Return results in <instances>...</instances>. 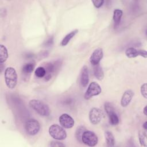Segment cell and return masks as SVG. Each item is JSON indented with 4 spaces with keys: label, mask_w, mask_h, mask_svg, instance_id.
I'll return each mask as SVG.
<instances>
[{
    "label": "cell",
    "mask_w": 147,
    "mask_h": 147,
    "mask_svg": "<svg viewBox=\"0 0 147 147\" xmlns=\"http://www.w3.org/2000/svg\"><path fill=\"white\" fill-rule=\"evenodd\" d=\"M35 75L38 78H42L45 76L46 71L44 67H37L34 71Z\"/></svg>",
    "instance_id": "7402d4cb"
},
{
    "label": "cell",
    "mask_w": 147,
    "mask_h": 147,
    "mask_svg": "<svg viewBox=\"0 0 147 147\" xmlns=\"http://www.w3.org/2000/svg\"><path fill=\"white\" fill-rule=\"evenodd\" d=\"M142 127L143 128L145 129V130H146L147 129V122H145L142 125Z\"/></svg>",
    "instance_id": "83f0119b"
},
{
    "label": "cell",
    "mask_w": 147,
    "mask_h": 147,
    "mask_svg": "<svg viewBox=\"0 0 147 147\" xmlns=\"http://www.w3.org/2000/svg\"><path fill=\"white\" fill-rule=\"evenodd\" d=\"M58 141V140H57ZM57 141H52L49 142V146L51 147H60V146H65V145Z\"/></svg>",
    "instance_id": "cb8c5ba5"
},
{
    "label": "cell",
    "mask_w": 147,
    "mask_h": 147,
    "mask_svg": "<svg viewBox=\"0 0 147 147\" xmlns=\"http://www.w3.org/2000/svg\"><path fill=\"white\" fill-rule=\"evenodd\" d=\"M89 82V75L88 67L86 65H84L81 70L80 72V84L82 87H85L87 86Z\"/></svg>",
    "instance_id": "4fadbf2b"
},
{
    "label": "cell",
    "mask_w": 147,
    "mask_h": 147,
    "mask_svg": "<svg viewBox=\"0 0 147 147\" xmlns=\"http://www.w3.org/2000/svg\"><path fill=\"white\" fill-rule=\"evenodd\" d=\"M78 32V29H75V30L70 32L67 34H66L61 41V44H60L61 45V46L67 45L68 44V42L70 41V40L76 35V34Z\"/></svg>",
    "instance_id": "e0dca14e"
},
{
    "label": "cell",
    "mask_w": 147,
    "mask_h": 147,
    "mask_svg": "<svg viewBox=\"0 0 147 147\" xmlns=\"http://www.w3.org/2000/svg\"><path fill=\"white\" fill-rule=\"evenodd\" d=\"M5 80L7 87L10 89H13L17 85L18 76L16 69L11 67H9L5 71Z\"/></svg>",
    "instance_id": "6da1fadb"
},
{
    "label": "cell",
    "mask_w": 147,
    "mask_h": 147,
    "mask_svg": "<svg viewBox=\"0 0 147 147\" xmlns=\"http://www.w3.org/2000/svg\"><path fill=\"white\" fill-rule=\"evenodd\" d=\"M81 141L87 146H94L98 144V138L94 132L86 130L82 134Z\"/></svg>",
    "instance_id": "277c9868"
},
{
    "label": "cell",
    "mask_w": 147,
    "mask_h": 147,
    "mask_svg": "<svg viewBox=\"0 0 147 147\" xmlns=\"http://www.w3.org/2000/svg\"><path fill=\"white\" fill-rule=\"evenodd\" d=\"M25 128L28 134L30 136H34L40 131V125L38 121L36 119H29L26 122Z\"/></svg>",
    "instance_id": "8992f818"
},
{
    "label": "cell",
    "mask_w": 147,
    "mask_h": 147,
    "mask_svg": "<svg viewBox=\"0 0 147 147\" xmlns=\"http://www.w3.org/2000/svg\"><path fill=\"white\" fill-rule=\"evenodd\" d=\"M53 37H51L47 40V41H45V45L47 46H50L53 44Z\"/></svg>",
    "instance_id": "4316f807"
},
{
    "label": "cell",
    "mask_w": 147,
    "mask_h": 147,
    "mask_svg": "<svg viewBox=\"0 0 147 147\" xmlns=\"http://www.w3.org/2000/svg\"><path fill=\"white\" fill-rule=\"evenodd\" d=\"M57 68V65L56 63H48L46 64L45 66V71H46V74L45 76V80L46 81L49 80L51 77L53 73L55 71L56 68Z\"/></svg>",
    "instance_id": "5bb4252c"
},
{
    "label": "cell",
    "mask_w": 147,
    "mask_h": 147,
    "mask_svg": "<svg viewBox=\"0 0 147 147\" xmlns=\"http://www.w3.org/2000/svg\"><path fill=\"white\" fill-rule=\"evenodd\" d=\"M125 55L129 58H134L138 56L144 58L147 57L146 51L144 49H136L133 47H129L125 51Z\"/></svg>",
    "instance_id": "30bf717a"
},
{
    "label": "cell",
    "mask_w": 147,
    "mask_h": 147,
    "mask_svg": "<svg viewBox=\"0 0 147 147\" xmlns=\"http://www.w3.org/2000/svg\"><path fill=\"white\" fill-rule=\"evenodd\" d=\"M86 130V128L83 126H80L79 127H78L76 130L75 132V136L76 139L80 142H82L81 141V138H82V136L83 133Z\"/></svg>",
    "instance_id": "603a6c76"
},
{
    "label": "cell",
    "mask_w": 147,
    "mask_h": 147,
    "mask_svg": "<svg viewBox=\"0 0 147 147\" xmlns=\"http://www.w3.org/2000/svg\"><path fill=\"white\" fill-rule=\"evenodd\" d=\"M92 3L94 4V6L96 8H99L102 6V5L104 3V1L103 0H98V1H92Z\"/></svg>",
    "instance_id": "484cf974"
},
{
    "label": "cell",
    "mask_w": 147,
    "mask_h": 147,
    "mask_svg": "<svg viewBox=\"0 0 147 147\" xmlns=\"http://www.w3.org/2000/svg\"><path fill=\"white\" fill-rule=\"evenodd\" d=\"M143 113H144V114L145 115H147V113H146V106H145V107L144 108Z\"/></svg>",
    "instance_id": "f1b7e54d"
},
{
    "label": "cell",
    "mask_w": 147,
    "mask_h": 147,
    "mask_svg": "<svg viewBox=\"0 0 147 147\" xmlns=\"http://www.w3.org/2000/svg\"><path fill=\"white\" fill-rule=\"evenodd\" d=\"M34 68V64L33 63H28L24 65L22 68V71L24 74H30L33 72Z\"/></svg>",
    "instance_id": "ffe728a7"
},
{
    "label": "cell",
    "mask_w": 147,
    "mask_h": 147,
    "mask_svg": "<svg viewBox=\"0 0 147 147\" xmlns=\"http://www.w3.org/2000/svg\"><path fill=\"white\" fill-rule=\"evenodd\" d=\"M134 92L131 90L125 91L121 99V104L122 107H126L130 103L133 96Z\"/></svg>",
    "instance_id": "7c38bea8"
},
{
    "label": "cell",
    "mask_w": 147,
    "mask_h": 147,
    "mask_svg": "<svg viewBox=\"0 0 147 147\" xmlns=\"http://www.w3.org/2000/svg\"><path fill=\"white\" fill-rule=\"evenodd\" d=\"M103 56V52L102 48H97L92 53L90 57V61L93 65L99 64L100 61L102 60Z\"/></svg>",
    "instance_id": "8fae6325"
},
{
    "label": "cell",
    "mask_w": 147,
    "mask_h": 147,
    "mask_svg": "<svg viewBox=\"0 0 147 147\" xmlns=\"http://www.w3.org/2000/svg\"><path fill=\"white\" fill-rule=\"evenodd\" d=\"M105 110L109 117V122L112 125H117L119 123V118L115 112V109L113 105L110 102L105 103Z\"/></svg>",
    "instance_id": "5b68a950"
},
{
    "label": "cell",
    "mask_w": 147,
    "mask_h": 147,
    "mask_svg": "<svg viewBox=\"0 0 147 147\" xmlns=\"http://www.w3.org/2000/svg\"><path fill=\"white\" fill-rule=\"evenodd\" d=\"M122 14H123V11L121 9H116L114 10L113 18L114 22V27H117L119 25L122 18Z\"/></svg>",
    "instance_id": "2e32d148"
},
{
    "label": "cell",
    "mask_w": 147,
    "mask_h": 147,
    "mask_svg": "<svg viewBox=\"0 0 147 147\" xmlns=\"http://www.w3.org/2000/svg\"><path fill=\"white\" fill-rule=\"evenodd\" d=\"M146 87H147V84L146 83H144L141 87V93L142 96H144L145 98H147V91H146Z\"/></svg>",
    "instance_id": "d4e9b609"
},
{
    "label": "cell",
    "mask_w": 147,
    "mask_h": 147,
    "mask_svg": "<svg viewBox=\"0 0 147 147\" xmlns=\"http://www.w3.org/2000/svg\"><path fill=\"white\" fill-rule=\"evenodd\" d=\"M59 121L61 126L65 129L71 128L75 125L74 119L72 117L66 113H64L59 117Z\"/></svg>",
    "instance_id": "9c48e42d"
},
{
    "label": "cell",
    "mask_w": 147,
    "mask_h": 147,
    "mask_svg": "<svg viewBox=\"0 0 147 147\" xmlns=\"http://www.w3.org/2000/svg\"><path fill=\"white\" fill-rule=\"evenodd\" d=\"M101 92L102 89L100 85L95 82H92L88 85L87 90L84 94V97L86 99H89L92 96L100 94Z\"/></svg>",
    "instance_id": "52a82bcc"
},
{
    "label": "cell",
    "mask_w": 147,
    "mask_h": 147,
    "mask_svg": "<svg viewBox=\"0 0 147 147\" xmlns=\"http://www.w3.org/2000/svg\"><path fill=\"white\" fill-rule=\"evenodd\" d=\"M105 136L106 142L107 146H109V147L114 146L115 144V139L112 133L109 131H107L105 132Z\"/></svg>",
    "instance_id": "d6986e66"
},
{
    "label": "cell",
    "mask_w": 147,
    "mask_h": 147,
    "mask_svg": "<svg viewBox=\"0 0 147 147\" xmlns=\"http://www.w3.org/2000/svg\"><path fill=\"white\" fill-rule=\"evenodd\" d=\"M29 106L41 116H48L50 110L47 105L38 99H32L29 102Z\"/></svg>",
    "instance_id": "7a4b0ae2"
},
{
    "label": "cell",
    "mask_w": 147,
    "mask_h": 147,
    "mask_svg": "<svg viewBox=\"0 0 147 147\" xmlns=\"http://www.w3.org/2000/svg\"><path fill=\"white\" fill-rule=\"evenodd\" d=\"M93 66V73L94 76L98 80H102L104 78V73L102 67L100 66L99 64Z\"/></svg>",
    "instance_id": "9a60e30c"
},
{
    "label": "cell",
    "mask_w": 147,
    "mask_h": 147,
    "mask_svg": "<svg viewBox=\"0 0 147 147\" xmlns=\"http://www.w3.org/2000/svg\"><path fill=\"white\" fill-rule=\"evenodd\" d=\"M8 51L6 47L1 44L0 45V62L1 64L6 61L8 58Z\"/></svg>",
    "instance_id": "ac0fdd59"
},
{
    "label": "cell",
    "mask_w": 147,
    "mask_h": 147,
    "mask_svg": "<svg viewBox=\"0 0 147 147\" xmlns=\"http://www.w3.org/2000/svg\"><path fill=\"white\" fill-rule=\"evenodd\" d=\"M103 115V112L100 109L96 107H93L89 112L90 121L93 125H97L101 121Z\"/></svg>",
    "instance_id": "ba28073f"
},
{
    "label": "cell",
    "mask_w": 147,
    "mask_h": 147,
    "mask_svg": "<svg viewBox=\"0 0 147 147\" xmlns=\"http://www.w3.org/2000/svg\"><path fill=\"white\" fill-rule=\"evenodd\" d=\"M139 141L141 146H147V136L146 132L142 131H140L138 134Z\"/></svg>",
    "instance_id": "44dd1931"
},
{
    "label": "cell",
    "mask_w": 147,
    "mask_h": 147,
    "mask_svg": "<svg viewBox=\"0 0 147 147\" xmlns=\"http://www.w3.org/2000/svg\"><path fill=\"white\" fill-rule=\"evenodd\" d=\"M49 135L56 140H63L67 137V133L61 126L53 124L49 128Z\"/></svg>",
    "instance_id": "3957f363"
}]
</instances>
